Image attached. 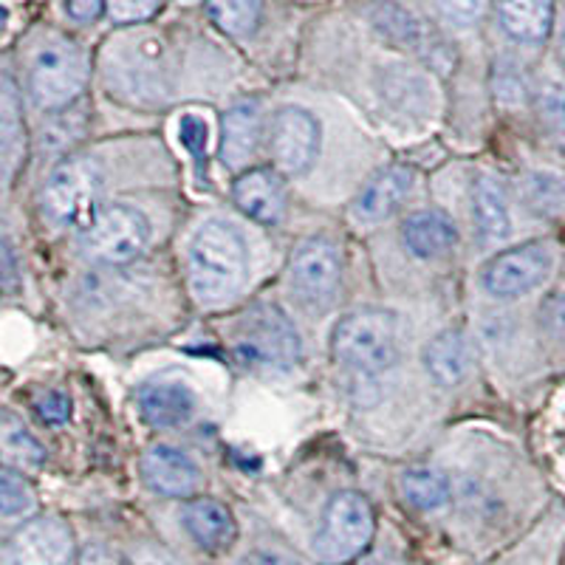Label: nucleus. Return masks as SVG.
Masks as SVG:
<instances>
[{
  "instance_id": "nucleus-1",
  "label": "nucleus",
  "mask_w": 565,
  "mask_h": 565,
  "mask_svg": "<svg viewBox=\"0 0 565 565\" xmlns=\"http://www.w3.org/2000/svg\"><path fill=\"white\" fill-rule=\"evenodd\" d=\"M249 255L238 232L224 221H206L190 244V286L201 302L238 295L246 282Z\"/></svg>"
},
{
  "instance_id": "nucleus-2",
  "label": "nucleus",
  "mask_w": 565,
  "mask_h": 565,
  "mask_svg": "<svg viewBox=\"0 0 565 565\" xmlns=\"http://www.w3.org/2000/svg\"><path fill=\"white\" fill-rule=\"evenodd\" d=\"M334 356L362 373H380L396 362V317L382 309H360L345 315L331 337Z\"/></svg>"
},
{
  "instance_id": "nucleus-3",
  "label": "nucleus",
  "mask_w": 565,
  "mask_h": 565,
  "mask_svg": "<svg viewBox=\"0 0 565 565\" xmlns=\"http://www.w3.org/2000/svg\"><path fill=\"white\" fill-rule=\"evenodd\" d=\"M373 532H376V518L365 494L337 492L322 512L315 552L326 565L351 563L367 552Z\"/></svg>"
},
{
  "instance_id": "nucleus-4",
  "label": "nucleus",
  "mask_w": 565,
  "mask_h": 565,
  "mask_svg": "<svg viewBox=\"0 0 565 565\" xmlns=\"http://www.w3.org/2000/svg\"><path fill=\"white\" fill-rule=\"evenodd\" d=\"M88 63L74 40L52 38L38 49L29 68V94L43 110H63L83 94Z\"/></svg>"
},
{
  "instance_id": "nucleus-5",
  "label": "nucleus",
  "mask_w": 565,
  "mask_h": 565,
  "mask_svg": "<svg viewBox=\"0 0 565 565\" xmlns=\"http://www.w3.org/2000/svg\"><path fill=\"white\" fill-rule=\"evenodd\" d=\"M103 173L90 159L71 156L43 186V212L60 226H85L99 210Z\"/></svg>"
},
{
  "instance_id": "nucleus-6",
  "label": "nucleus",
  "mask_w": 565,
  "mask_h": 565,
  "mask_svg": "<svg viewBox=\"0 0 565 565\" xmlns=\"http://www.w3.org/2000/svg\"><path fill=\"white\" fill-rule=\"evenodd\" d=\"M150 224L139 210L128 204L99 206L97 215L83 226L79 246L85 257L97 264L122 266L141 255L148 246Z\"/></svg>"
},
{
  "instance_id": "nucleus-7",
  "label": "nucleus",
  "mask_w": 565,
  "mask_h": 565,
  "mask_svg": "<svg viewBox=\"0 0 565 565\" xmlns=\"http://www.w3.org/2000/svg\"><path fill=\"white\" fill-rule=\"evenodd\" d=\"M235 348L244 360L266 367H291L302 353L297 328L277 306H255L241 320Z\"/></svg>"
},
{
  "instance_id": "nucleus-8",
  "label": "nucleus",
  "mask_w": 565,
  "mask_h": 565,
  "mask_svg": "<svg viewBox=\"0 0 565 565\" xmlns=\"http://www.w3.org/2000/svg\"><path fill=\"white\" fill-rule=\"evenodd\" d=\"M291 291L309 311H328L337 302L342 286V257L326 238H311L291 255Z\"/></svg>"
},
{
  "instance_id": "nucleus-9",
  "label": "nucleus",
  "mask_w": 565,
  "mask_h": 565,
  "mask_svg": "<svg viewBox=\"0 0 565 565\" xmlns=\"http://www.w3.org/2000/svg\"><path fill=\"white\" fill-rule=\"evenodd\" d=\"M320 150V125L306 108H280L271 119V159L286 175H302Z\"/></svg>"
},
{
  "instance_id": "nucleus-10",
  "label": "nucleus",
  "mask_w": 565,
  "mask_h": 565,
  "mask_svg": "<svg viewBox=\"0 0 565 565\" xmlns=\"http://www.w3.org/2000/svg\"><path fill=\"white\" fill-rule=\"evenodd\" d=\"M552 269V255L546 246L526 244L492 257L483 266V289L494 297H521L537 289Z\"/></svg>"
},
{
  "instance_id": "nucleus-11",
  "label": "nucleus",
  "mask_w": 565,
  "mask_h": 565,
  "mask_svg": "<svg viewBox=\"0 0 565 565\" xmlns=\"http://www.w3.org/2000/svg\"><path fill=\"white\" fill-rule=\"evenodd\" d=\"M71 557H74V537L57 518L29 521L3 546V565H68Z\"/></svg>"
},
{
  "instance_id": "nucleus-12",
  "label": "nucleus",
  "mask_w": 565,
  "mask_h": 565,
  "mask_svg": "<svg viewBox=\"0 0 565 565\" xmlns=\"http://www.w3.org/2000/svg\"><path fill=\"white\" fill-rule=\"evenodd\" d=\"M141 478L164 498H190L201 483L199 467L168 444H156L141 456Z\"/></svg>"
},
{
  "instance_id": "nucleus-13",
  "label": "nucleus",
  "mask_w": 565,
  "mask_h": 565,
  "mask_svg": "<svg viewBox=\"0 0 565 565\" xmlns=\"http://www.w3.org/2000/svg\"><path fill=\"white\" fill-rule=\"evenodd\" d=\"M232 195L246 218L257 221V224H277L286 212V186L275 170H246L235 181Z\"/></svg>"
},
{
  "instance_id": "nucleus-14",
  "label": "nucleus",
  "mask_w": 565,
  "mask_h": 565,
  "mask_svg": "<svg viewBox=\"0 0 565 565\" xmlns=\"http://www.w3.org/2000/svg\"><path fill=\"white\" fill-rule=\"evenodd\" d=\"M411 186L413 170L405 164H393V168L382 170L380 175H373L362 186V193L353 201V218L362 221V224H376V221L387 218L411 195Z\"/></svg>"
},
{
  "instance_id": "nucleus-15",
  "label": "nucleus",
  "mask_w": 565,
  "mask_h": 565,
  "mask_svg": "<svg viewBox=\"0 0 565 565\" xmlns=\"http://www.w3.org/2000/svg\"><path fill=\"white\" fill-rule=\"evenodd\" d=\"M181 521H184L186 534L206 552H224L235 543V534H238L230 509L212 498H195L186 503Z\"/></svg>"
},
{
  "instance_id": "nucleus-16",
  "label": "nucleus",
  "mask_w": 565,
  "mask_h": 565,
  "mask_svg": "<svg viewBox=\"0 0 565 565\" xmlns=\"http://www.w3.org/2000/svg\"><path fill=\"white\" fill-rule=\"evenodd\" d=\"M139 411L150 427H179L193 418L195 396L181 382H150L139 391Z\"/></svg>"
},
{
  "instance_id": "nucleus-17",
  "label": "nucleus",
  "mask_w": 565,
  "mask_h": 565,
  "mask_svg": "<svg viewBox=\"0 0 565 565\" xmlns=\"http://www.w3.org/2000/svg\"><path fill=\"white\" fill-rule=\"evenodd\" d=\"M260 108L255 103H241L224 114L221 125V159L230 168H244L260 145Z\"/></svg>"
},
{
  "instance_id": "nucleus-18",
  "label": "nucleus",
  "mask_w": 565,
  "mask_h": 565,
  "mask_svg": "<svg viewBox=\"0 0 565 565\" xmlns=\"http://www.w3.org/2000/svg\"><path fill=\"white\" fill-rule=\"evenodd\" d=\"M498 18L509 38L521 43H543L552 32V0H498Z\"/></svg>"
},
{
  "instance_id": "nucleus-19",
  "label": "nucleus",
  "mask_w": 565,
  "mask_h": 565,
  "mask_svg": "<svg viewBox=\"0 0 565 565\" xmlns=\"http://www.w3.org/2000/svg\"><path fill=\"white\" fill-rule=\"evenodd\" d=\"M458 232L444 212L422 210L405 221V244L418 257H441L456 246Z\"/></svg>"
},
{
  "instance_id": "nucleus-20",
  "label": "nucleus",
  "mask_w": 565,
  "mask_h": 565,
  "mask_svg": "<svg viewBox=\"0 0 565 565\" xmlns=\"http://www.w3.org/2000/svg\"><path fill=\"white\" fill-rule=\"evenodd\" d=\"M424 365L433 380L441 385H458L469 373V342L463 331L452 328V331H444L436 340H430L424 351Z\"/></svg>"
},
{
  "instance_id": "nucleus-21",
  "label": "nucleus",
  "mask_w": 565,
  "mask_h": 565,
  "mask_svg": "<svg viewBox=\"0 0 565 565\" xmlns=\"http://www.w3.org/2000/svg\"><path fill=\"white\" fill-rule=\"evenodd\" d=\"M472 206H476V224L487 241L507 238L512 230L509 221L507 199H503V186L489 175H481L476 181V193H472Z\"/></svg>"
},
{
  "instance_id": "nucleus-22",
  "label": "nucleus",
  "mask_w": 565,
  "mask_h": 565,
  "mask_svg": "<svg viewBox=\"0 0 565 565\" xmlns=\"http://www.w3.org/2000/svg\"><path fill=\"white\" fill-rule=\"evenodd\" d=\"M373 26L380 29L391 43L402 45V49H413V52H427V40H433L427 29L422 26V20L407 12V9L396 7V3H380L373 9Z\"/></svg>"
},
{
  "instance_id": "nucleus-23",
  "label": "nucleus",
  "mask_w": 565,
  "mask_h": 565,
  "mask_svg": "<svg viewBox=\"0 0 565 565\" xmlns=\"http://www.w3.org/2000/svg\"><path fill=\"white\" fill-rule=\"evenodd\" d=\"M206 14L218 32L249 38L264 20V0H206Z\"/></svg>"
},
{
  "instance_id": "nucleus-24",
  "label": "nucleus",
  "mask_w": 565,
  "mask_h": 565,
  "mask_svg": "<svg viewBox=\"0 0 565 565\" xmlns=\"http://www.w3.org/2000/svg\"><path fill=\"white\" fill-rule=\"evenodd\" d=\"M0 125H3V170L7 181H12L14 170L20 168V159L26 153V139H23V122H20L18 90H14L12 77H3V99H0Z\"/></svg>"
},
{
  "instance_id": "nucleus-25",
  "label": "nucleus",
  "mask_w": 565,
  "mask_h": 565,
  "mask_svg": "<svg viewBox=\"0 0 565 565\" xmlns=\"http://www.w3.org/2000/svg\"><path fill=\"white\" fill-rule=\"evenodd\" d=\"M402 494L411 507L430 512V509H441L450 501V483L436 469L413 467L402 476Z\"/></svg>"
},
{
  "instance_id": "nucleus-26",
  "label": "nucleus",
  "mask_w": 565,
  "mask_h": 565,
  "mask_svg": "<svg viewBox=\"0 0 565 565\" xmlns=\"http://www.w3.org/2000/svg\"><path fill=\"white\" fill-rule=\"evenodd\" d=\"M0 444H3V456H7V467L18 463V467H40L45 461V450L38 444V438L14 422L12 416H3V427H0Z\"/></svg>"
},
{
  "instance_id": "nucleus-27",
  "label": "nucleus",
  "mask_w": 565,
  "mask_h": 565,
  "mask_svg": "<svg viewBox=\"0 0 565 565\" xmlns=\"http://www.w3.org/2000/svg\"><path fill=\"white\" fill-rule=\"evenodd\" d=\"M526 204L534 215L543 218H554L565 206V184L557 175L534 173L526 181Z\"/></svg>"
},
{
  "instance_id": "nucleus-28",
  "label": "nucleus",
  "mask_w": 565,
  "mask_h": 565,
  "mask_svg": "<svg viewBox=\"0 0 565 565\" xmlns=\"http://www.w3.org/2000/svg\"><path fill=\"white\" fill-rule=\"evenodd\" d=\"M34 507V489L29 487V481L20 472H14L12 467H3L0 472V509L7 518L14 514H23Z\"/></svg>"
},
{
  "instance_id": "nucleus-29",
  "label": "nucleus",
  "mask_w": 565,
  "mask_h": 565,
  "mask_svg": "<svg viewBox=\"0 0 565 565\" xmlns=\"http://www.w3.org/2000/svg\"><path fill=\"white\" fill-rule=\"evenodd\" d=\"M206 139H210V125L195 114H184L179 122V141L193 153L199 170L206 168Z\"/></svg>"
},
{
  "instance_id": "nucleus-30",
  "label": "nucleus",
  "mask_w": 565,
  "mask_h": 565,
  "mask_svg": "<svg viewBox=\"0 0 565 565\" xmlns=\"http://www.w3.org/2000/svg\"><path fill=\"white\" fill-rule=\"evenodd\" d=\"M159 3L156 0H105V14L114 20L116 26H134L153 18Z\"/></svg>"
},
{
  "instance_id": "nucleus-31",
  "label": "nucleus",
  "mask_w": 565,
  "mask_h": 565,
  "mask_svg": "<svg viewBox=\"0 0 565 565\" xmlns=\"http://www.w3.org/2000/svg\"><path fill=\"white\" fill-rule=\"evenodd\" d=\"M438 9L456 26H472L487 9V0H438Z\"/></svg>"
},
{
  "instance_id": "nucleus-32",
  "label": "nucleus",
  "mask_w": 565,
  "mask_h": 565,
  "mask_svg": "<svg viewBox=\"0 0 565 565\" xmlns=\"http://www.w3.org/2000/svg\"><path fill=\"white\" fill-rule=\"evenodd\" d=\"M34 411H38V416L43 418L45 424H63V422H68V416H71V402L65 393L52 391L34 402Z\"/></svg>"
},
{
  "instance_id": "nucleus-33",
  "label": "nucleus",
  "mask_w": 565,
  "mask_h": 565,
  "mask_svg": "<svg viewBox=\"0 0 565 565\" xmlns=\"http://www.w3.org/2000/svg\"><path fill=\"white\" fill-rule=\"evenodd\" d=\"M540 322L546 326V331H552L554 337L565 340V295H552L543 309H540Z\"/></svg>"
},
{
  "instance_id": "nucleus-34",
  "label": "nucleus",
  "mask_w": 565,
  "mask_h": 565,
  "mask_svg": "<svg viewBox=\"0 0 565 565\" xmlns=\"http://www.w3.org/2000/svg\"><path fill=\"white\" fill-rule=\"evenodd\" d=\"M79 565H128V559L105 543H90L79 554Z\"/></svg>"
},
{
  "instance_id": "nucleus-35",
  "label": "nucleus",
  "mask_w": 565,
  "mask_h": 565,
  "mask_svg": "<svg viewBox=\"0 0 565 565\" xmlns=\"http://www.w3.org/2000/svg\"><path fill=\"white\" fill-rule=\"evenodd\" d=\"M128 565H181L168 548L161 546H139L128 557Z\"/></svg>"
},
{
  "instance_id": "nucleus-36",
  "label": "nucleus",
  "mask_w": 565,
  "mask_h": 565,
  "mask_svg": "<svg viewBox=\"0 0 565 565\" xmlns=\"http://www.w3.org/2000/svg\"><path fill=\"white\" fill-rule=\"evenodd\" d=\"M65 9L79 23H90L105 12V0H65Z\"/></svg>"
},
{
  "instance_id": "nucleus-37",
  "label": "nucleus",
  "mask_w": 565,
  "mask_h": 565,
  "mask_svg": "<svg viewBox=\"0 0 565 565\" xmlns=\"http://www.w3.org/2000/svg\"><path fill=\"white\" fill-rule=\"evenodd\" d=\"M241 565H306V563L282 552H252Z\"/></svg>"
},
{
  "instance_id": "nucleus-38",
  "label": "nucleus",
  "mask_w": 565,
  "mask_h": 565,
  "mask_svg": "<svg viewBox=\"0 0 565 565\" xmlns=\"http://www.w3.org/2000/svg\"><path fill=\"white\" fill-rule=\"evenodd\" d=\"M0 260H3V286H7V291L14 289V252H12V244L9 241H3V255H0Z\"/></svg>"
},
{
  "instance_id": "nucleus-39",
  "label": "nucleus",
  "mask_w": 565,
  "mask_h": 565,
  "mask_svg": "<svg viewBox=\"0 0 565 565\" xmlns=\"http://www.w3.org/2000/svg\"><path fill=\"white\" fill-rule=\"evenodd\" d=\"M360 565H405V563H402V557H398V554L373 552V554H367V557H362Z\"/></svg>"
},
{
  "instance_id": "nucleus-40",
  "label": "nucleus",
  "mask_w": 565,
  "mask_h": 565,
  "mask_svg": "<svg viewBox=\"0 0 565 565\" xmlns=\"http://www.w3.org/2000/svg\"><path fill=\"white\" fill-rule=\"evenodd\" d=\"M559 63H563V68H565V38H563V43H559Z\"/></svg>"
}]
</instances>
